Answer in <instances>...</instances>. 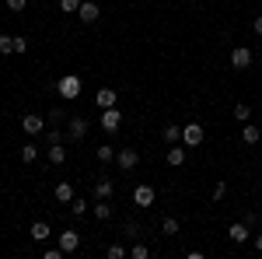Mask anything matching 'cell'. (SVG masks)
<instances>
[{
    "mask_svg": "<svg viewBox=\"0 0 262 259\" xmlns=\"http://www.w3.org/2000/svg\"><path fill=\"white\" fill-rule=\"evenodd\" d=\"M56 95H63L67 102L81 98V77H77V74H63V77L56 81Z\"/></svg>",
    "mask_w": 262,
    "mask_h": 259,
    "instance_id": "1",
    "label": "cell"
},
{
    "mask_svg": "<svg viewBox=\"0 0 262 259\" xmlns=\"http://www.w3.org/2000/svg\"><path fill=\"white\" fill-rule=\"evenodd\" d=\"M119 123H122V109H119V105L101 109V123H98V126L108 133V137H116V133H119Z\"/></svg>",
    "mask_w": 262,
    "mask_h": 259,
    "instance_id": "2",
    "label": "cell"
},
{
    "mask_svg": "<svg viewBox=\"0 0 262 259\" xmlns=\"http://www.w3.org/2000/svg\"><path fill=\"white\" fill-rule=\"evenodd\" d=\"M203 137H206L203 123H185V126H182V144H185V147H200Z\"/></svg>",
    "mask_w": 262,
    "mask_h": 259,
    "instance_id": "3",
    "label": "cell"
},
{
    "mask_svg": "<svg viewBox=\"0 0 262 259\" xmlns=\"http://www.w3.org/2000/svg\"><path fill=\"white\" fill-rule=\"evenodd\" d=\"M154 200H158V189H154L150 182H140V186L133 189V203L143 207V210H147V207H154Z\"/></svg>",
    "mask_w": 262,
    "mask_h": 259,
    "instance_id": "4",
    "label": "cell"
},
{
    "mask_svg": "<svg viewBox=\"0 0 262 259\" xmlns=\"http://www.w3.org/2000/svg\"><path fill=\"white\" fill-rule=\"evenodd\" d=\"M88 130H91V123L84 119V116H70V119H67V137L74 140V144L88 137Z\"/></svg>",
    "mask_w": 262,
    "mask_h": 259,
    "instance_id": "5",
    "label": "cell"
},
{
    "mask_svg": "<svg viewBox=\"0 0 262 259\" xmlns=\"http://www.w3.org/2000/svg\"><path fill=\"white\" fill-rule=\"evenodd\" d=\"M60 249L67 256H74L77 249H81V231H74V228H63L60 231Z\"/></svg>",
    "mask_w": 262,
    "mask_h": 259,
    "instance_id": "6",
    "label": "cell"
},
{
    "mask_svg": "<svg viewBox=\"0 0 262 259\" xmlns=\"http://www.w3.org/2000/svg\"><path fill=\"white\" fill-rule=\"evenodd\" d=\"M252 60H255V56H252L248 46H234V49H231V67H234V70H248Z\"/></svg>",
    "mask_w": 262,
    "mask_h": 259,
    "instance_id": "7",
    "label": "cell"
},
{
    "mask_svg": "<svg viewBox=\"0 0 262 259\" xmlns=\"http://www.w3.org/2000/svg\"><path fill=\"white\" fill-rule=\"evenodd\" d=\"M21 130H25L28 137H42V133H46V119H42L39 112H28V116L21 119Z\"/></svg>",
    "mask_w": 262,
    "mask_h": 259,
    "instance_id": "8",
    "label": "cell"
},
{
    "mask_svg": "<svg viewBox=\"0 0 262 259\" xmlns=\"http://www.w3.org/2000/svg\"><path fill=\"white\" fill-rule=\"evenodd\" d=\"M116 165H119L122 172H133V168L140 165V151H129V147L116 151Z\"/></svg>",
    "mask_w": 262,
    "mask_h": 259,
    "instance_id": "9",
    "label": "cell"
},
{
    "mask_svg": "<svg viewBox=\"0 0 262 259\" xmlns=\"http://www.w3.org/2000/svg\"><path fill=\"white\" fill-rule=\"evenodd\" d=\"M77 18H81L84 25H95V21L101 18V7L95 4V0H81V11H77Z\"/></svg>",
    "mask_w": 262,
    "mask_h": 259,
    "instance_id": "10",
    "label": "cell"
},
{
    "mask_svg": "<svg viewBox=\"0 0 262 259\" xmlns=\"http://www.w3.org/2000/svg\"><path fill=\"white\" fill-rule=\"evenodd\" d=\"M95 105H98V109H112V105H119V95H116L112 88H98V91H95Z\"/></svg>",
    "mask_w": 262,
    "mask_h": 259,
    "instance_id": "11",
    "label": "cell"
},
{
    "mask_svg": "<svg viewBox=\"0 0 262 259\" xmlns=\"http://www.w3.org/2000/svg\"><path fill=\"white\" fill-rule=\"evenodd\" d=\"M227 235H231V242H238V245H242V242H252V228H248L245 221H238V224H231V231H227Z\"/></svg>",
    "mask_w": 262,
    "mask_h": 259,
    "instance_id": "12",
    "label": "cell"
},
{
    "mask_svg": "<svg viewBox=\"0 0 262 259\" xmlns=\"http://www.w3.org/2000/svg\"><path fill=\"white\" fill-rule=\"evenodd\" d=\"M53 196H56V203H70V200L77 196V193H74V182H56Z\"/></svg>",
    "mask_w": 262,
    "mask_h": 259,
    "instance_id": "13",
    "label": "cell"
},
{
    "mask_svg": "<svg viewBox=\"0 0 262 259\" xmlns=\"http://www.w3.org/2000/svg\"><path fill=\"white\" fill-rule=\"evenodd\" d=\"M112 193H116V186H112V179H105V175H98V179H95V196H98V200H108Z\"/></svg>",
    "mask_w": 262,
    "mask_h": 259,
    "instance_id": "14",
    "label": "cell"
},
{
    "mask_svg": "<svg viewBox=\"0 0 262 259\" xmlns=\"http://www.w3.org/2000/svg\"><path fill=\"white\" fill-rule=\"evenodd\" d=\"M28 235H32V238H35V242H39V245H42V242L49 238L53 231H49V224H46V221H35V224L28 228Z\"/></svg>",
    "mask_w": 262,
    "mask_h": 259,
    "instance_id": "15",
    "label": "cell"
},
{
    "mask_svg": "<svg viewBox=\"0 0 262 259\" xmlns=\"http://www.w3.org/2000/svg\"><path fill=\"white\" fill-rule=\"evenodd\" d=\"M46 158H49V165H63V161H67V147H63V144H49Z\"/></svg>",
    "mask_w": 262,
    "mask_h": 259,
    "instance_id": "16",
    "label": "cell"
},
{
    "mask_svg": "<svg viewBox=\"0 0 262 259\" xmlns=\"http://www.w3.org/2000/svg\"><path fill=\"white\" fill-rule=\"evenodd\" d=\"M242 140H245V144H259V140H262V130L255 126V123H245V130H242Z\"/></svg>",
    "mask_w": 262,
    "mask_h": 259,
    "instance_id": "17",
    "label": "cell"
},
{
    "mask_svg": "<svg viewBox=\"0 0 262 259\" xmlns=\"http://www.w3.org/2000/svg\"><path fill=\"white\" fill-rule=\"evenodd\" d=\"M161 137L168 140V144H179V140H182V126H179V123H168V126L161 130Z\"/></svg>",
    "mask_w": 262,
    "mask_h": 259,
    "instance_id": "18",
    "label": "cell"
},
{
    "mask_svg": "<svg viewBox=\"0 0 262 259\" xmlns=\"http://www.w3.org/2000/svg\"><path fill=\"white\" fill-rule=\"evenodd\" d=\"M168 165H171V168H179V165H185V151H182L179 144H171V151H168Z\"/></svg>",
    "mask_w": 262,
    "mask_h": 259,
    "instance_id": "19",
    "label": "cell"
},
{
    "mask_svg": "<svg viewBox=\"0 0 262 259\" xmlns=\"http://www.w3.org/2000/svg\"><path fill=\"white\" fill-rule=\"evenodd\" d=\"M105 256H108V259H126V256H129V249H126L122 242H112V245L105 249Z\"/></svg>",
    "mask_w": 262,
    "mask_h": 259,
    "instance_id": "20",
    "label": "cell"
},
{
    "mask_svg": "<svg viewBox=\"0 0 262 259\" xmlns=\"http://www.w3.org/2000/svg\"><path fill=\"white\" fill-rule=\"evenodd\" d=\"M95 221H112V207H108V200H98V203H95Z\"/></svg>",
    "mask_w": 262,
    "mask_h": 259,
    "instance_id": "21",
    "label": "cell"
},
{
    "mask_svg": "<svg viewBox=\"0 0 262 259\" xmlns=\"http://www.w3.org/2000/svg\"><path fill=\"white\" fill-rule=\"evenodd\" d=\"M18 154H21V161H25V165H32V161L39 158V144H25Z\"/></svg>",
    "mask_w": 262,
    "mask_h": 259,
    "instance_id": "22",
    "label": "cell"
},
{
    "mask_svg": "<svg viewBox=\"0 0 262 259\" xmlns=\"http://www.w3.org/2000/svg\"><path fill=\"white\" fill-rule=\"evenodd\" d=\"M67 207H70V214H74V217H84V214H88V200H81V196H74Z\"/></svg>",
    "mask_w": 262,
    "mask_h": 259,
    "instance_id": "23",
    "label": "cell"
},
{
    "mask_svg": "<svg viewBox=\"0 0 262 259\" xmlns=\"http://www.w3.org/2000/svg\"><path fill=\"white\" fill-rule=\"evenodd\" d=\"M95 158L98 161H116V147H112V144H101V147H95Z\"/></svg>",
    "mask_w": 262,
    "mask_h": 259,
    "instance_id": "24",
    "label": "cell"
},
{
    "mask_svg": "<svg viewBox=\"0 0 262 259\" xmlns=\"http://www.w3.org/2000/svg\"><path fill=\"white\" fill-rule=\"evenodd\" d=\"M42 137H46V144H63V130H60V126H46Z\"/></svg>",
    "mask_w": 262,
    "mask_h": 259,
    "instance_id": "25",
    "label": "cell"
},
{
    "mask_svg": "<svg viewBox=\"0 0 262 259\" xmlns=\"http://www.w3.org/2000/svg\"><path fill=\"white\" fill-rule=\"evenodd\" d=\"M122 238H140V224L137 221H126L122 224Z\"/></svg>",
    "mask_w": 262,
    "mask_h": 259,
    "instance_id": "26",
    "label": "cell"
},
{
    "mask_svg": "<svg viewBox=\"0 0 262 259\" xmlns=\"http://www.w3.org/2000/svg\"><path fill=\"white\" fill-rule=\"evenodd\" d=\"M248 116H252V109H248L245 102H234V119H238V123H248Z\"/></svg>",
    "mask_w": 262,
    "mask_h": 259,
    "instance_id": "27",
    "label": "cell"
},
{
    "mask_svg": "<svg viewBox=\"0 0 262 259\" xmlns=\"http://www.w3.org/2000/svg\"><path fill=\"white\" fill-rule=\"evenodd\" d=\"M129 256H133V259H147V256H150V249H147L143 242H133V245H129Z\"/></svg>",
    "mask_w": 262,
    "mask_h": 259,
    "instance_id": "28",
    "label": "cell"
},
{
    "mask_svg": "<svg viewBox=\"0 0 262 259\" xmlns=\"http://www.w3.org/2000/svg\"><path fill=\"white\" fill-rule=\"evenodd\" d=\"M161 231H164V235H179V217H164L161 221Z\"/></svg>",
    "mask_w": 262,
    "mask_h": 259,
    "instance_id": "29",
    "label": "cell"
},
{
    "mask_svg": "<svg viewBox=\"0 0 262 259\" xmlns=\"http://www.w3.org/2000/svg\"><path fill=\"white\" fill-rule=\"evenodd\" d=\"M60 11L63 14H77L81 11V0H60Z\"/></svg>",
    "mask_w": 262,
    "mask_h": 259,
    "instance_id": "30",
    "label": "cell"
},
{
    "mask_svg": "<svg viewBox=\"0 0 262 259\" xmlns=\"http://www.w3.org/2000/svg\"><path fill=\"white\" fill-rule=\"evenodd\" d=\"M14 53V35H0V56Z\"/></svg>",
    "mask_w": 262,
    "mask_h": 259,
    "instance_id": "31",
    "label": "cell"
},
{
    "mask_svg": "<svg viewBox=\"0 0 262 259\" xmlns=\"http://www.w3.org/2000/svg\"><path fill=\"white\" fill-rule=\"evenodd\" d=\"M28 7V0H7V11H14V14H21Z\"/></svg>",
    "mask_w": 262,
    "mask_h": 259,
    "instance_id": "32",
    "label": "cell"
},
{
    "mask_svg": "<svg viewBox=\"0 0 262 259\" xmlns=\"http://www.w3.org/2000/svg\"><path fill=\"white\" fill-rule=\"evenodd\" d=\"M49 119H53V123H56V126H60V123L67 119V112H63L60 105H56V109H49Z\"/></svg>",
    "mask_w": 262,
    "mask_h": 259,
    "instance_id": "33",
    "label": "cell"
},
{
    "mask_svg": "<svg viewBox=\"0 0 262 259\" xmlns=\"http://www.w3.org/2000/svg\"><path fill=\"white\" fill-rule=\"evenodd\" d=\"M67 256V252H63L60 245H56V249H46V252H42V259H63Z\"/></svg>",
    "mask_w": 262,
    "mask_h": 259,
    "instance_id": "34",
    "label": "cell"
},
{
    "mask_svg": "<svg viewBox=\"0 0 262 259\" xmlns=\"http://www.w3.org/2000/svg\"><path fill=\"white\" fill-rule=\"evenodd\" d=\"M28 49V39L25 35H14V53H25Z\"/></svg>",
    "mask_w": 262,
    "mask_h": 259,
    "instance_id": "35",
    "label": "cell"
},
{
    "mask_svg": "<svg viewBox=\"0 0 262 259\" xmlns=\"http://www.w3.org/2000/svg\"><path fill=\"white\" fill-rule=\"evenodd\" d=\"M245 224H248V228H255V224H259V214H255V210H248V214H245Z\"/></svg>",
    "mask_w": 262,
    "mask_h": 259,
    "instance_id": "36",
    "label": "cell"
},
{
    "mask_svg": "<svg viewBox=\"0 0 262 259\" xmlns=\"http://www.w3.org/2000/svg\"><path fill=\"white\" fill-rule=\"evenodd\" d=\"M224 193H227V182H217L213 186V200H224Z\"/></svg>",
    "mask_w": 262,
    "mask_h": 259,
    "instance_id": "37",
    "label": "cell"
},
{
    "mask_svg": "<svg viewBox=\"0 0 262 259\" xmlns=\"http://www.w3.org/2000/svg\"><path fill=\"white\" fill-rule=\"evenodd\" d=\"M252 245H255V252H262V231H259V235H252Z\"/></svg>",
    "mask_w": 262,
    "mask_h": 259,
    "instance_id": "38",
    "label": "cell"
},
{
    "mask_svg": "<svg viewBox=\"0 0 262 259\" xmlns=\"http://www.w3.org/2000/svg\"><path fill=\"white\" fill-rule=\"evenodd\" d=\"M252 28H255V35H262V14H259L255 21H252Z\"/></svg>",
    "mask_w": 262,
    "mask_h": 259,
    "instance_id": "39",
    "label": "cell"
}]
</instances>
